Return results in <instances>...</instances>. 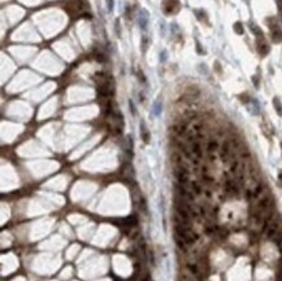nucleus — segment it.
Instances as JSON below:
<instances>
[{
	"label": "nucleus",
	"mask_w": 282,
	"mask_h": 281,
	"mask_svg": "<svg viewBox=\"0 0 282 281\" xmlns=\"http://www.w3.org/2000/svg\"><path fill=\"white\" fill-rule=\"evenodd\" d=\"M220 159L222 160V163H230L233 158V146L230 143V140H225L220 147Z\"/></svg>",
	"instance_id": "nucleus-1"
},
{
	"label": "nucleus",
	"mask_w": 282,
	"mask_h": 281,
	"mask_svg": "<svg viewBox=\"0 0 282 281\" xmlns=\"http://www.w3.org/2000/svg\"><path fill=\"white\" fill-rule=\"evenodd\" d=\"M224 190L228 195L237 197L239 195V182L234 178H226L224 182Z\"/></svg>",
	"instance_id": "nucleus-2"
},
{
	"label": "nucleus",
	"mask_w": 282,
	"mask_h": 281,
	"mask_svg": "<svg viewBox=\"0 0 282 281\" xmlns=\"http://www.w3.org/2000/svg\"><path fill=\"white\" fill-rule=\"evenodd\" d=\"M179 2L178 0H164L163 2V10L167 14H174L179 10Z\"/></svg>",
	"instance_id": "nucleus-3"
},
{
	"label": "nucleus",
	"mask_w": 282,
	"mask_h": 281,
	"mask_svg": "<svg viewBox=\"0 0 282 281\" xmlns=\"http://www.w3.org/2000/svg\"><path fill=\"white\" fill-rule=\"evenodd\" d=\"M220 147H221V144L218 143L217 139H209L207 142L206 150H207V154H208L211 160H214V154H216L217 151H220Z\"/></svg>",
	"instance_id": "nucleus-4"
},
{
	"label": "nucleus",
	"mask_w": 282,
	"mask_h": 281,
	"mask_svg": "<svg viewBox=\"0 0 282 281\" xmlns=\"http://www.w3.org/2000/svg\"><path fill=\"white\" fill-rule=\"evenodd\" d=\"M187 144L190 146V150H191V152L194 154V156H195L196 159L202 160L203 159V148H202L200 140H194V142H190Z\"/></svg>",
	"instance_id": "nucleus-5"
},
{
	"label": "nucleus",
	"mask_w": 282,
	"mask_h": 281,
	"mask_svg": "<svg viewBox=\"0 0 282 281\" xmlns=\"http://www.w3.org/2000/svg\"><path fill=\"white\" fill-rule=\"evenodd\" d=\"M199 95H200V90H199L196 86H190L186 91H185L183 98L185 99H189V100H194V99L199 98Z\"/></svg>",
	"instance_id": "nucleus-6"
},
{
	"label": "nucleus",
	"mask_w": 282,
	"mask_h": 281,
	"mask_svg": "<svg viewBox=\"0 0 282 281\" xmlns=\"http://www.w3.org/2000/svg\"><path fill=\"white\" fill-rule=\"evenodd\" d=\"M256 47H258V52L261 55V56H265L266 54L269 52V46L266 44V42L263 39V36H261L260 39H258V43H256Z\"/></svg>",
	"instance_id": "nucleus-7"
},
{
	"label": "nucleus",
	"mask_w": 282,
	"mask_h": 281,
	"mask_svg": "<svg viewBox=\"0 0 282 281\" xmlns=\"http://www.w3.org/2000/svg\"><path fill=\"white\" fill-rule=\"evenodd\" d=\"M147 24H148V12L145 10V9H142L139 12V26L143 30H146L147 29Z\"/></svg>",
	"instance_id": "nucleus-8"
},
{
	"label": "nucleus",
	"mask_w": 282,
	"mask_h": 281,
	"mask_svg": "<svg viewBox=\"0 0 282 281\" xmlns=\"http://www.w3.org/2000/svg\"><path fill=\"white\" fill-rule=\"evenodd\" d=\"M272 39L274 42H282V30L277 25L272 26Z\"/></svg>",
	"instance_id": "nucleus-9"
},
{
	"label": "nucleus",
	"mask_w": 282,
	"mask_h": 281,
	"mask_svg": "<svg viewBox=\"0 0 282 281\" xmlns=\"http://www.w3.org/2000/svg\"><path fill=\"white\" fill-rule=\"evenodd\" d=\"M174 242H176V245H177V247L181 250V251H183V253H186L187 251V243L183 241L182 238H179L178 236H176V234H174Z\"/></svg>",
	"instance_id": "nucleus-10"
},
{
	"label": "nucleus",
	"mask_w": 282,
	"mask_h": 281,
	"mask_svg": "<svg viewBox=\"0 0 282 281\" xmlns=\"http://www.w3.org/2000/svg\"><path fill=\"white\" fill-rule=\"evenodd\" d=\"M190 189H191V191H192L195 195H200L202 193H203V187H202V185L199 184V182H196V181L190 182Z\"/></svg>",
	"instance_id": "nucleus-11"
},
{
	"label": "nucleus",
	"mask_w": 282,
	"mask_h": 281,
	"mask_svg": "<svg viewBox=\"0 0 282 281\" xmlns=\"http://www.w3.org/2000/svg\"><path fill=\"white\" fill-rule=\"evenodd\" d=\"M141 134H142V138H143V140H145L146 143L150 142V133H148V130L146 128L145 122L141 124Z\"/></svg>",
	"instance_id": "nucleus-12"
},
{
	"label": "nucleus",
	"mask_w": 282,
	"mask_h": 281,
	"mask_svg": "<svg viewBox=\"0 0 282 281\" xmlns=\"http://www.w3.org/2000/svg\"><path fill=\"white\" fill-rule=\"evenodd\" d=\"M150 39H148V36H142V40H141V48L143 52H146L147 48H148V46H150Z\"/></svg>",
	"instance_id": "nucleus-13"
},
{
	"label": "nucleus",
	"mask_w": 282,
	"mask_h": 281,
	"mask_svg": "<svg viewBox=\"0 0 282 281\" xmlns=\"http://www.w3.org/2000/svg\"><path fill=\"white\" fill-rule=\"evenodd\" d=\"M95 59L98 62H105L107 61V55L104 54V52H99V51H96L95 52Z\"/></svg>",
	"instance_id": "nucleus-14"
},
{
	"label": "nucleus",
	"mask_w": 282,
	"mask_h": 281,
	"mask_svg": "<svg viewBox=\"0 0 282 281\" xmlns=\"http://www.w3.org/2000/svg\"><path fill=\"white\" fill-rule=\"evenodd\" d=\"M273 104H274V108H276L277 113H278L280 116H282V104L280 102V99L278 98H274L273 99Z\"/></svg>",
	"instance_id": "nucleus-15"
},
{
	"label": "nucleus",
	"mask_w": 282,
	"mask_h": 281,
	"mask_svg": "<svg viewBox=\"0 0 282 281\" xmlns=\"http://www.w3.org/2000/svg\"><path fill=\"white\" fill-rule=\"evenodd\" d=\"M234 31L237 34H243V26H242V24L240 22H237L234 25Z\"/></svg>",
	"instance_id": "nucleus-16"
},
{
	"label": "nucleus",
	"mask_w": 282,
	"mask_h": 281,
	"mask_svg": "<svg viewBox=\"0 0 282 281\" xmlns=\"http://www.w3.org/2000/svg\"><path fill=\"white\" fill-rule=\"evenodd\" d=\"M116 35L119 36H121V30H120V20H116Z\"/></svg>",
	"instance_id": "nucleus-17"
},
{
	"label": "nucleus",
	"mask_w": 282,
	"mask_h": 281,
	"mask_svg": "<svg viewBox=\"0 0 282 281\" xmlns=\"http://www.w3.org/2000/svg\"><path fill=\"white\" fill-rule=\"evenodd\" d=\"M107 4H108V10H113V0H107Z\"/></svg>",
	"instance_id": "nucleus-18"
},
{
	"label": "nucleus",
	"mask_w": 282,
	"mask_h": 281,
	"mask_svg": "<svg viewBox=\"0 0 282 281\" xmlns=\"http://www.w3.org/2000/svg\"><path fill=\"white\" fill-rule=\"evenodd\" d=\"M281 146H282V144H281Z\"/></svg>",
	"instance_id": "nucleus-19"
}]
</instances>
